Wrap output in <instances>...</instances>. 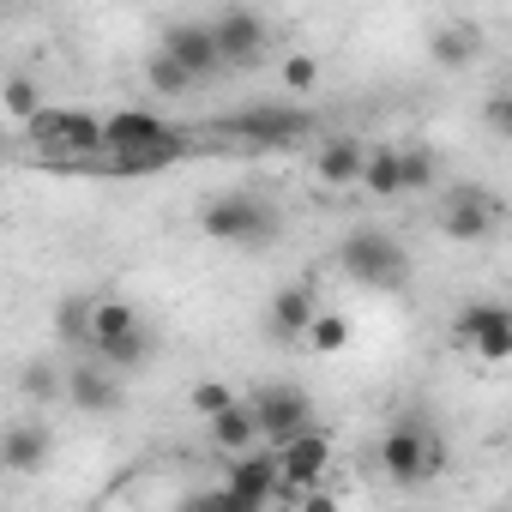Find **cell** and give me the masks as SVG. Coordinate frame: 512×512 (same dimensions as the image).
Returning a JSON list of instances; mask_svg holds the SVG:
<instances>
[{"label":"cell","instance_id":"obj_1","mask_svg":"<svg viewBox=\"0 0 512 512\" xmlns=\"http://www.w3.org/2000/svg\"><path fill=\"white\" fill-rule=\"evenodd\" d=\"M199 229L223 247H247V253H266L278 235H284V211L266 199V193H247V187H229L217 199H205L199 211Z\"/></svg>","mask_w":512,"mask_h":512},{"label":"cell","instance_id":"obj_2","mask_svg":"<svg viewBox=\"0 0 512 512\" xmlns=\"http://www.w3.org/2000/svg\"><path fill=\"white\" fill-rule=\"evenodd\" d=\"M338 272L368 290H404L410 284V253L386 229H350L338 241Z\"/></svg>","mask_w":512,"mask_h":512},{"label":"cell","instance_id":"obj_3","mask_svg":"<svg viewBox=\"0 0 512 512\" xmlns=\"http://www.w3.org/2000/svg\"><path fill=\"white\" fill-rule=\"evenodd\" d=\"M223 139H241V145H260V151H290L314 133V115L296 109V103H253V109H235L217 121Z\"/></svg>","mask_w":512,"mask_h":512},{"label":"cell","instance_id":"obj_4","mask_svg":"<svg viewBox=\"0 0 512 512\" xmlns=\"http://www.w3.org/2000/svg\"><path fill=\"white\" fill-rule=\"evenodd\" d=\"M380 464H386V476H392L398 488H416V482H428V476L446 470V440H440L434 428L398 422V428L380 434Z\"/></svg>","mask_w":512,"mask_h":512},{"label":"cell","instance_id":"obj_5","mask_svg":"<svg viewBox=\"0 0 512 512\" xmlns=\"http://www.w3.org/2000/svg\"><path fill=\"white\" fill-rule=\"evenodd\" d=\"M103 145L121 151V157H139V151H187V133L169 127L157 109H109L103 115Z\"/></svg>","mask_w":512,"mask_h":512},{"label":"cell","instance_id":"obj_6","mask_svg":"<svg viewBox=\"0 0 512 512\" xmlns=\"http://www.w3.org/2000/svg\"><path fill=\"white\" fill-rule=\"evenodd\" d=\"M247 404H253V416H260V434H266L272 452H284L290 440H302L314 428V404H308L302 386H260Z\"/></svg>","mask_w":512,"mask_h":512},{"label":"cell","instance_id":"obj_7","mask_svg":"<svg viewBox=\"0 0 512 512\" xmlns=\"http://www.w3.org/2000/svg\"><path fill=\"white\" fill-rule=\"evenodd\" d=\"M452 338H458L470 356H482V362H506V356H512V308H500V302H470V308H458Z\"/></svg>","mask_w":512,"mask_h":512},{"label":"cell","instance_id":"obj_8","mask_svg":"<svg viewBox=\"0 0 512 512\" xmlns=\"http://www.w3.org/2000/svg\"><path fill=\"white\" fill-rule=\"evenodd\" d=\"M211 37H217L223 67H260V61H266V43H272L266 19L253 13V7H223V13L211 19Z\"/></svg>","mask_w":512,"mask_h":512},{"label":"cell","instance_id":"obj_9","mask_svg":"<svg viewBox=\"0 0 512 512\" xmlns=\"http://www.w3.org/2000/svg\"><path fill=\"white\" fill-rule=\"evenodd\" d=\"M157 49H163L175 67H187L193 79H211V73L223 67V55H217V37H211V19H175V25H163Z\"/></svg>","mask_w":512,"mask_h":512},{"label":"cell","instance_id":"obj_10","mask_svg":"<svg viewBox=\"0 0 512 512\" xmlns=\"http://www.w3.org/2000/svg\"><path fill=\"white\" fill-rule=\"evenodd\" d=\"M434 223H440L446 241H488V235H494V205H488L482 187H452V193L440 199Z\"/></svg>","mask_w":512,"mask_h":512},{"label":"cell","instance_id":"obj_11","mask_svg":"<svg viewBox=\"0 0 512 512\" xmlns=\"http://www.w3.org/2000/svg\"><path fill=\"white\" fill-rule=\"evenodd\" d=\"M121 374H109L103 362H79L73 374H67V404L73 410H85V416H115L121 410Z\"/></svg>","mask_w":512,"mask_h":512},{"label":"cell","instance_id":"obj_12","mask_svg":"<svg viewBox=\"0 0 512 512\" xmlns=\"http://www.w3.org/2000/svg\"><path fill=\"white\" fill-rule=\"evenodd\" d=\"M278 482H284V464H278L272 446L247 452V458H229V470H223V488H235V494H247V500H260V506L278 500Z\"/></svg>","mask_w":512,"mask_h":512},{"label":"cell","instance_id":"obj_13","mask_svg":"<svg viewBox=\"0 0 512 512\" xmlns=\"http://www.w3.org/2000/svg\"><path fill=\"white\" fill-rule=\"evenodd\" d=\"M205 428H211V446H217L223 458H247V452H260V446H266L260 416H253V404H247V398H241V404H229L223 416H211Z\"/></svg>","mask_w":512,"mask_h":512},{"label":"cell","instance_id":"obj_14","mask_svg":"<svg viewBox=\"0 0 512 512\" xmlns=\"http://www.w3.org/2000/svg\"><path fill=\"white\" fill-rule=\"evenodd\" d=\"M368 151H374V145H362V139L338 133V139H326V145H320L314 175H320L326 187H350V181H362V175H368Z\"/></svg>","mask_w":512,"mask_h":512},{"label":"cell","instance_id":"obj_15","mask_svg":"<svg viewBox=\"0 0 512 512\" xmlns=\"http://www.w3.org/2000/svg\"><path fill=\"white\" fill-rule=\"evenodd\" d=\"M314 320H320V308H314V290L308 284H290V290H278V302H272V338H308L314 332Z\"/></svg>","mask_w":512,"mask_h":512},{"label":"cell","instance_id":"obj_16","mask_svg":"<svg viewBox=\"0 0 512 512\" xmlns=\"http://www.w3.org/2000/svg\"><path fill=\"white\" fill-rule=\"evenodd\" d=\"M49 452H55L49 428H43V422H19V428L7 434V452H0V458H7V470H13V476H31V470H43V464H49Z\"/></svg>","mask_w":512,"mask_h":512},{"label":"cell","instance_id":"obj_17","mask_svg":"<svg viewBox=\"0 0 512 512\" xmlns=\"http://www.w3.org/2000/svg\"><path fill=\"white\" fill-rule=\"evenodd\" d=\"M133 332H145L139 308H133V302H121V296H103V302H97V332H91V356H97V350H109V344H121V338H133Z\"/></svg>","mask_w":512,"mask_h":512},{"label":"cell","instance_id":"obj_18","mask_svg":"<svg viewBox=\"0 0 512 512\" xmlns=\"http://www.w3.org/2000/svg\"><path fill=\"white\" fill-rule=\"evenodd\" d=\"M362 187H368L374 199H404V145H374Z\"/></svg>","mask_w":512,"mask_h":512},{"label":"cell","instance_id":"obj_19","mask_svg":"<svg viewBox=\"0 0 512 512\" xmlns=\"http://www.w3.org/2000/svg\"><path fill=\"white\" fill-rule=\"evenodd\" d=\"M91 332H97V296H67L55 308V338L73 350H91Z\"/></svg>","mask_w":512,"mask_h":512},{"label":"cell","instance_id":"obj_20","mask_svg":"<svg viewBox=\"0 0 512 512\" xmlns=\"http://www.w3.org/2000/svg\"><path fill=\"white\" fill-rule=\"evenodd\" d=\"M476 49H482V37H476L470 25H440V31L428 37V55H434L440 67H452V73H458V67H470V55H476Z\"/></svg>","mask_w":512,"mask_h":512},{"label":"cell","instance_id":"obj_21","mask_svg":"<svg viewBox=\"0 0 512 512\" xmlns=\"http://www.w3.org/2000/svg\"><path fill=\"white\" fill-rule=\"evenodd\" d=\"M0 103H7V115H13V121H25V127H31V121L49 109L31 73H7V85H0Z\"/></svg>","mask_w":512,"mask_h":512},{"label":"cell","instance_id":"obj_22","mask_svg":"<svg viewBox=\"0 0 512 512\" xmlns=\"http://www.w3.org/2000/svg\"><path fill=\"white\" fill-rule=\"evenodd\" d=\"M434 181H440L434 145H404V193H434Z\"/></svg>","mask_w":512,"mask_h":512},{"label":"cell","instance_id":"obj_23","mask_svg":"<svg viewBox=\"0 0 512 512\" xmlns=\"http://www.w3.org/2000/svg\"><path fill=\"white\" fill-rule=\"evenodd\" d=\"M145 79H151V91H163V97H181V91H193L199 79L187 73V67H175L163 49H151V61H145Z\"/></svg>","mask_w":512,"mask_h":512},{"label":"cell","instance_id":"obj_24","mask_svg":"<svg viewBox=\"0 0 512 512\" xmlns=\"http://www.w3.org/2000/svg\"><path fill=\"white\" fill-rule=\"evenodd\" d=\"M25 398H37V404L67 398V374H61L55 362H31V368H25Z\"/></svg>","mask_w":512,"mask_h":512},{"label":"cell","instance_id":"obj_25","mask_svg":"<svg viewBox=\"0 0 512 512\" xmlns=\"http://www.w3.org/2000/svg\"><path fill=\"white\" fill-rule=\"evenodd\" d=\"M350 332H356V326H350L344 314H320V320H314V332H308V344H314L320 356H338V350L350 344Z\"/></svg>","mask_w":512,"mask_h":512},{"label":"cell","instance_id":"obj_26","mask_svg":"<svg viewBox=\"0 0 512 512\" xmlns=\"http://www.w3.org/2000/svg\"><path fill=\"white\" fill-rule=\"evenodd\" d=\"M187 404H193V410H199V416H205V422H211V416H223V410H229V404H241V398H235V392H229V386H223V380H199V386H193V398H187Z\"/></svg>","mask_w":512,"mask_h":512},{"label":"cell","instance_id":"obj_27","mask_svg":"<svg viewBox=\"0 0 512 512\" xmlns=\"http://www.w3.org/2000/svg\"><path fill=\"white\" fill-rule=\"evenodd\" d=\"M284 85H290L296 97H308V91L320 85V61H314V55H290V61H284Z\"/></svg>","mask_w":512,"mask_h":512},{"label":"cell","instance_id":"obj_28","mask_svg":"<svg viewBox=\"0 0 512 512\" xmlns=\"http://www.w3.org/2000/svg\"><path fill=\"white\" fill-rule=\"evenodd\" d=\"M482 115H488V127H494V133H506V139H512V91L488 97V103H482Z\"/></svg>","mask_w":512,"mask_h":512},{"label":"cell","instance_id":"obj_29","mask_svg":"<svg viewBox=\"0 0 512 512\" xmlns=\"http://www.w3.org/2000/svg\"><path fill=\"white\" fill-rule=\"evenodd\" d=\"M296 512H338V494H326V488H314V494H308V500H302Z\"/></svg>","mask_w":512,"mask_h":512}]
</instances>
